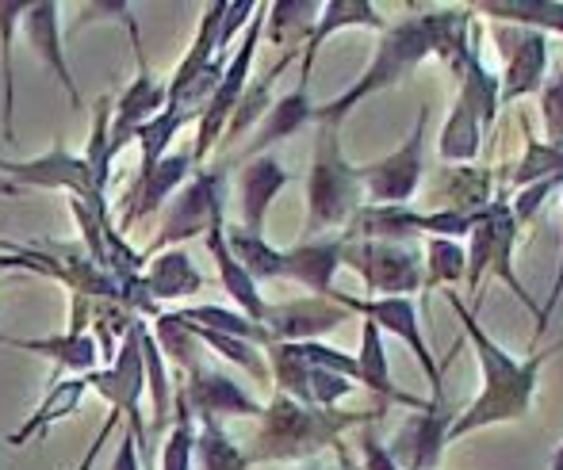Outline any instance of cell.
I'll list each match as a JSON object with an SVG mask.
<instances>
[{"label": "cell", "instance_id": "obj_22", "mask_svg": "<svg viewBox=\"0 0 563 470\" xmlns=\"http://www.w3.org/2000/svg\"><path fill=\"white\" fill-rule=\"evenodd\" d=\"M353 360H356V382L368 387L379 402L407 405V410H422L426 405V402H418V398H410L407 390L395 387L391 363H387V348H384V333L372 322H361V356H353Z\"/></svg>", "mask_w": 563, "mask_h": 470}, {"label": "cell", "instance_id": "obj_25", "mask_svg": "<svg viewBox=\"0 0 563 470\" xmlns=\"http://www.w3.org/2000/svg\"><path fill=\"white\" fill-rule=\"evenodd\" d=\"M85 322H89V299H77L74 302V329L66 333V337H46V340H20L27 352H38V356H51L58 368L66 371H89L92 363H97V337H89V329H85Z\"/></svg>", "mask_w": 563, "mask_h": 470}, {"label": "cell", "instance_id": "obj_53", "mask_svg": "<svg viewBox=\"0 0 563 470\" xmlns=\"http://www.w3.org/2000/svg\"><path fill=\"white\" fill-rule=\"evenodd\" d=\"M112 470H142L139 467V444H134V436H123V440H119Z\"/></svg>", "mask_w": 563, "mask_h": 470}, {"label": "cell", "instance_id": "obj_54", "mask_svg": "<svg viewBox=\"0 0 563 470\" xmlns=\"http://www.w3.org/2000/svg\"><path fill=\"white\" fill-rule=\"evenodd\" d=\"M338 456H341V470H361V467H356L353 459H349V456H345V451H341V448H338Z\"/></svg>", "mask_w": 563, "mask_h": 470}, {"label": "cell", "instance_id": "obj_15", "mask_svg": "<svg viewBox=\"0 0 563 470\" xmlns=\"http://www.w3.org/2000/svg\"><path fill=\"white\" fill-rule=\"evenodd\" d=\"M192 379L185 387V402L192 405L196 417H211V421H223V417H261L265 405H257L234 379L223 376V371L208 368V363L196 360Z\"/></svg>", "mask_w": 563, "mask_h": 470}, {"label": "cell", "instance_id": "obj_46", "mask_svg": "<svg viewBox=\"0 0 563 470\" xmlns=\"http://www.w3.org/2000/svg\"><path fill=\"white\" fill-rule=\"evenodd\" d=\"M139 345H142V363H146L150 394H154V413H157V421H165V413H169V379H165L162 352H157V340L150 337V329L142 322H139Z\"/></svg>", "mask_w": 563, "mask_h": 470}, {"label": "cell", "instance_id": "obj_2", "mask_svg": "<svg viewBox=\"0 0 563 470\" xmlns=\"http://www.w3.org/2000/svg\"><path fill=\"white\" fill-rule=\"evenodd\" d=\"M384 417V410L372 413H341L319 410V405H299L291 398L276 394L273 405L261 413V433L250 463H288V459H307L322 448H341V433L368 421Z\"/></svg>", "mask_w": 563, "mask_h": 470}, {"label": "cell", "instance_id": "obj_42", "mask_svg": "<svg viewBox=\"0 0 563 470\" xmlns=\"http://www.w3.org/2000/svg\"><path fill=\"white\" fill-rule=\"evenodd\" d=\"M192 463H196V413L185 402V394H180L177 421H173L169 440H165L162 451V470H192Z\"/></svg>", "mask_w": 563, "mask_h": 470}, {"label": "cell", "instance_id": "obj_34", "mask_svg": "<svg viewBox=\"0 0 563 470\" xmlns=\"http://www.w3.org/2000/svg\"><path fill=\"white\" fill-rule=\"evenodd\" d=\"M479 142H483V126H479V115L467 108L464 100L456 96L452 103L445 126H441V142H438V154L445 161H456V165H472L479 157Z\"/></svg>", "mask_w": 563, "mask_h": 470}, {"label": "cell", "instance_id": "obj_20", "mask_svg": "<svg viewBox=\"0 0 563 470\" xmlns=\"http://www.w3.org/2000/svg\"><path fill=\"white\" fill-rule=\"evenodd\" d=\"M284 184H288V169H284L273 154H261L245 165L242 177H238V195H242V230L261 234L268 206H273V199L280 195Z\"/></svg>", "mask_w": 563, "mask_h": 470}, {"label": "cell", "instance_id": "obj_56", "mask_svg": "<svg viewBox=\"0 0 563 470\" xmlns=\"http://www.w3.org/2000/svg\"><path fill=\"white\" fill-rule=\"evenodd\" d=\"M0 191H4V195H12L15 188H12V184H4V180H0Z\"/></svg>", "mask_w": 563, "mask_h": 470}, {"label": "cell", "instance_id": "obj_41", "mask_svg": "<svg viewBox=\"0 0 563 470\" xmlns=\"http://www.w3.org/2000/svg\"><path fill=\"white\" fill-rule=\"evenodd\" d=\"M467 268H464V283L472 294L483 291V280L490 276V257H495V222H490V203L475 214V226L467 234Z\"/></svg>", "mask_w": 563, "mask_h": 470}, {"label": "cell", "instance_id": "obj_39", "mask_svg": "<svg viewBox=\"0 0 563 470\" xmlns=\"http://www.w3.org/2000/svg\"><path fill=\"white\" fill-rule=\"evenodd\" d=\"M196 459H200L203 470H245L250 467L245 451L223 433V421H211V417H200V428H196Z\"/></svg>", "mask_w": 563, "mask_h": 470}, {"label": "cell", "instance_id": "obj_4", "mask_svg": "<svg viewBox=\"0 0 563 470\" xmlns=\"http://www.w3.org/2000/svg\"><path fill=\"white\" fill-rule=\"evenodd\" d=\"M356 206H364V191L356 184V165H349L341 154V126L319 123L307 177V234H330L345 226Z\"/></svg>", "mask_w": 563, "mask_h": 470}, {"label": "cell", "instance_id": "obj_29", "mask_svg": "<svg viewBox=\"0 0 563 470\" xmlns=\"http://www.w3.org/2000/svg\"><path fill=\"white\" fill-rule=\"evenodd\" d=\"M490 222H495V257H490V272H495L503 283H510V291L518 294V299L526 302V306L533 310V317H537V310H541V306H537V302L529 299V291L521 287L518 272H514V245H518V219H514L510 203H506L503 195L490 199Z\"/></svg>", "mask_w": 563, "mask_h": 470}, {"label": "cell", "instance_id": "obj_36", "mask_svg": "<svg viewBox=\"0 0 563 470\" xmlns=\"http://www.w3.org/2000/svg\"><path fill=\"white\" fill-rule=\"evenodd\" d=\"M89 390V379H66L58 382V387L46 394L43 410H35V417H27L20 425V433L12 436V448H23V444L31 440V436H46V428L54 425V421L69 417V413H77V405H81V394Z\"/></svg>", "mask_w": 563, "mask_h": 470}, {"label": "cell", "instance_id": "obj_3", "mask_svg": "<svg viewBox=\"0 0 563 470\" xmlns=\"http://www.w3.org/2000/svg\"><path fill=\"white\" fill-rule=\"evenodd\" d=\"M426 58H430V38H426L422 15H407V20L384 27V35H379L368 69H364V74L356 77V81L349 85L341 96H334L330 103H322V108H314V123L341 126L356 103H364L368 96L391 89V85L407 81V77L415 74Z\"/></svg>", "mask_w": 563, "mask_h": 470}, {"label": "cell", "instance_id": "obj_47", "mask_svg": "<svg viewBox=\"0 0 563 470\" xmlns=\"http://www.w3.org/2000/svg\"><path fill=\"white\" fill-rule=\"evenodd\" d=\"M541 123L544 142H563V66L541 85Z\"/></svg>", "mask_w": 563, "mask_h": 470}, {"label": "cell", "instance_id": "obj_33", "mask_svg": "<svg viewBox=\"0 0 563 470\" xmlns=\"http://www.w3.org/2000/svg\"><path fill=\"white\" fill-rule=\"evenodd\" d=\"M227 249L234 253L238 265L250 272L253 283L284 280V253L273 249L261 234H250V230H242V226H230L227 230Z\"/></svg>", "mask_w": 563, "mask_h": 470}, {"label": "cell", "instance_id": "obj_32", "mask_svg": "<svg viewBox=\"0 0 563 470\" xmlns=\"http://www.w3.org/2000/svg\"><path fill=\"white\" fill-rule=\"evenodd\" d=\"M319 8L314 0H280V4L265 8V31L276 46H299L307 43V35L314 31V20H319Z\"/></svg>", "mask_w": 563, "mask_h": 470}, {"label": "cell", "instance_id": "obj_16", "mask_svg": "<svg viewBox=\"0 0 563 470\" xmlns=\"http://www.w3.org/2000/svg\"><path fill=\"white\" fill-rule=\"evenodd\" d=\"M165 111V85L154 81V74H150L146 66V54L139 58V77H134V85L119 96L115 103V115L108 119V154H119L123 149V142H131L134 134H139V126H146L150 119H157Z\"/></svg>", "mask_w": 563, "mask_h": 470}, {"label": "cell", "instance_id": "obj_9", "mask_svg": "<svg viewBox=\"0 0 563 470\" xmlns=\"http://www.w3.org/2000/svg\"><path fill=\"white\" fill-rule=\"evenodd\" d=\"M0 172L23 180V184H38V188H66L74 191V199L89 203L97 214H104V188L97 184V172L85 157L66 154L62 146H54L46 157L38 161H4L0 157Z\"/></svg>", "mask_w": 563, "mask_h": 470}, {"label": "cell", "instance_id": "obj_10", "mask_svg": "<svg viewBox=\"0 0 563 470\" xmlns=\"http://www.w3.org/2000/svg\"><path fill=\"white\" fill-rule=\"evenodd\" d=\"M456 417V410H449V402H426L422 410H415L407 417V425L395 433L387 456L395 459L399 470H438L441 456H445V436L449 425Z\"/></svg>", "mask_w": 563, "mask_h": 470}, {"label": "cell", "instance_id": "obj_45", "mask_svg": "<svg viewBox=\"0 0 563 470\" xmlns=\"http://www.w3.org/2000/svg\"><path fill=\"white\" fill-rule=\"evenodd\" d=\"M177 322H180V317H177ZM188 333H192L196 340H203V345L216 348L223 360L238 363L242 371H250V376H257V379H268V363L261 360L257 345H250V340H238V337H223V333H211V329H196V325H188Z\"/></svg>", "mask_w": 563, "mask_h": 470}, {"label": "cell", "instance_id": "obj_38", "mask_svg": "<svg viewBox=\"0 0 563 470\" xmlns=\"http://www.w3.org/2000/svg\"><path fill=\"white\" fill-rule=\"evenodd\" d=\"M467 268V253L460 242H449V237H426V253H422V291H433V287H452L464 280Z\"/></svg>", "mask_w": 563, "mask_h": 470}, {"label": "cell", "instance_id": "obj_31", "mask_svg": "<svg viewBox=\"0 0 563 470\" xmlns=\"http://www.w3.org/2000/svg\"><path fill=\"white\" fill-rule=\"evenodd\" d=\"M456 85H460L456 96L479 115L483 131H490L498 119V108H503V103H498V74H490L487 61H483L479 54H472V58L464 61V69H460Z\"/></svg>", "mask_w": 563, "mask_h": 470}, {"label": "cell", "instance_id": "obj_24", "mask_svg": "<svg viewBox=\"0 0 563 470\" xmlns=\"http://www.w3.org/2000/svg\"><path fill=\"white\" fill-rule=\"evenodd\" d=\"M307 89H311V81H299L288 96L273 100V108L265 111V119H261L257 134H253V142H250L253 157H261L268 146L299 134L307 123H314V103H311V96H307Z\"/></svg>", "mask_w": 563, "mask_h": 470}, {"label": "cell", "instance_id": "obj_44", "mask_svg": "<svg viewBox=\"0 0 563 470\" xmlns=\"http://www.w3.org/2000/svg\"><path fill=\"white\" fill-rule=\"evenodd\" d=\"M27 4H0V54H4V134L8 142H15V123H12V108H15V74H12V31L20 27Z\"/></svg>", "mask_w": 563, "mask_h": 470}, {"label": "cell", "instance_id": "obj_5", "mask_svg": "<svg viewBox=\"0 0 563 470\" xmlns=\"http://www.w3.org/2000/svg\"><path fill=\"white\" fill-rule=\"evenodd\" d=\"M426 126H430V103H422L407 142L395 154L372 165H356V184L372 206H407L426 177Z\"/></svg>", "mask_w": 563, "mask_h": 470}, {"label": "cell", "instance_id": "obj_7", "mask_svg": "<svg viewBox=\"0 0 563 470\" xmlns=\"http://www.w3.org/2000/svg\"><path fill=\"white\" fill-rule=\"evenodd\" d=\"M330 302H338L341 310H349V314H361L364 322H372L379 333H391V337H399L402 345L410 348V352L418 356V363H422L426 379H430V394L433 402H445V376H441L438 368V356H433L430 340H426L422 333V322H418V306L410 299H356V294H345V291H330L327 294Z\"/></svg>", "mask_w": 563, "mask_h": 470}, {"label": "cell", "instance_id": "obj_8", "mask_svg": "<svg viewBox=\"0 0 563 470\" xmlns=\"http://www.w3.org/2000/svg\"><path fill=\"white\" fill-rule=\"evenodd\" d=\"M261 35H265V4H257V12H253L250 31H245L242 46H238L234 58L227 61L223 81H219L216 96L208 100V108L200 111V138H196V149H192V161L196 165H200L203 157H208L211 149H216L219 134L227 131L230 115H234L238 100H242L245 85H250V66H253V54H257Z\"/></svg>", "mask_w": 563, "mask_h": 470}, {"label": "cell", "instance_id": "obj_43", "mask_svg": "<svg viewBox=\"0 0 563 470\" xmlns=\"http://www.w3.org/2000/svg\"><path fill=\"white\" fill-rule=\"evenodd\" d=\"M185 123H188L185 115H177V111L165 108L157 119H150L146 126H139V134H134V138H139V146H142V169H139V180L146 177V172H154V165L165 157V146H169L173 134H177Z\"/></svg>", "mask_w": 563, "mask_h": 470}, {"label": "cell", "instance_id": "obj_23", "mask_svg": "<svg viewBox=\"0 0 563 470\" xmlns=\"http://www.w3.org/2000/svg\"><path fill=\"white\" fill-rule=\"evenodd\" d=\"M203 242H208V253L216 257V268H219V280H223L227 294L242 306V314L250 317L253 325H265V314H268V302L261 299L257 283L250 280V272H245L242 265L234 260V253L227 249V222H216V226L203 234Z\"/></svg>", "mask_w": 563, "mask_h": 470}, {"label": "cell", "instance_id": "obj_35", "mask_svg": "<svg viewBox=\"0 0 563 470\" xmlns=\"http://www.w3.org/2000/svg\"><path fill=\"white\" fill-rule=\"evenodd\" d=\"M296 54L299 51H288L280 61H276L268 74H261L253 85H245V92H242V100H238V108H234V115H230V123H227V138H242L245 131H250L253 123H261L265 119V111L273 108V85L280 81V74L284 69L296 61Z\"/></svg>", "mask_w": 563, "mask_h": 470}, {"label": "cell", "instance_id": "obj_17", "mask_svg": "<svg viewBox=\"0 0 563 470\" xmlns=\"http://www.w3.org/2000/svg\"><path fill=\"white\" fill-rule=\"evenodd\" d=\"M345 27H372V31H384V15L376 12V4L372 0H327V4L319 8V20H314V31L307 35L303 51H299V81H311L314 74V58H319V51L327 46L330 35H338V31Z\"/></svg>", "mask_w": 563, "mask_h": 470}, {"label": "cell", "instance_id": "obj_30", "mask_svg": "<svg viewBox=\"0 0 563 470\" xmlns=\"http://www.w3.org/2000/svg\"><path fill=\"white\" fill-rule=\"evenodd\" d=\"M142 287H146L150 299H185V294L203 291V272L185 253L173 249V253H162V257L146 268Z\"/></svg>", "mask_w": 563, "mask_h": 470}, {"label": "cell", "instance_id": "obj_6", "mask_svg": "<svg viewBox=\"0 0 563 470\" xmlns=\"http://www.w3.org/2000/svg\"><path fill=\"white\" fill-rule=\"evenodd\" d=\"M341 268H353L372 299H410L422 287V253L415 242H345Z\"/></svg>", "mask_w": 563, "mask_h": 470}, {"label": "cell", "instance_id": "obj_26", "mask_svg": "<svg viewBox=\"0 0 563 470\" xmlns=\"http://www.w3.org/2000/svg\"><path fill=\"white\" fill-rule=\"evenodd\" d=\"M472 15H487V20L510 23V27H529L541 35H563V0H479L467 4Z\"/></svg>", "mask_w": 563, "mask_h": 470}, {"label": "cell", "instance_id": "obj_21", "mask_svg": "<svg viewBox=\"0 0 563 470\" xmlns=\"http://www.w3.org/2000/svg\"><path fill=\"white\" fill-rule=\"evenodd\" d=\"M426 38H430V58H441L460 77L464 61L475 54L472 46V8H438V12H422Z\"/></svg>", "mask_w": 563, "mask_h": 470}, {"label": "cell", "instance_id": "obj_28", "mask_svg": "<svg viewBox=\"0 0 563 470\" xmlns=\"http://www.w3.org/2000/svg\"><path fill=\"white\" fill-rule=\"evenodd\" d=\"M438 180L449 188V206H441V211L464 214V219H475L495 199V191H490L495 177L483 165H452V169H441Z\"/></svg>", "mask_w": 563, "mask_h": 470}, {"label": "cell", "instance_id": "obj_14", "mask_svg": "<svg viewBox=\"0 0 563 470\" xmlns=\"http://www.w3.org/2000/svg\"><path fill=\"white\" fill-rule=\"evenodd\" d=\"M349 322V310H341L330 299H296L268 306L265 333L273 345H303V340H319L322 333L338 329Z\"/></svg>", "mask_w": 563, "mask_h": 470}, {"label": "cell", "instance_id": "obj_49", "mask_svg": "<svg viewBox=\"0 0 563 470\" xmlns=\"http://www.w3.org/2000/svg\"><path fill=\"white\" fill-rule=\"evenodd\" d=\"M560 299H563V245H560V268H556V280H552V291H549V299H544V306H541V314H537V329H533V352L541 348V337L549 333V322H552V314H556V306H560Z\"/></svg>", "mask_w": 563, "mask_h": 470}, {"label": "cell", "instance_id": "obj_57", "mask_svg": "<svg viewBox=\"0 0 563 470\" xmlns=\"http://www.w3.org/2000/svg\"><path fill=\"white\" fill-rule=\"evenodd\" d=\"M0 340H4V333H0Z\"/></svg>", "mask_w": 563, "mask_h": 470}, {"label": "cell", "instance_id": "obj_18", "mask_svg": "<svg viewBox=\"0 0 563 470\" xmlns=\"http://www.w3.org/2000/svg\"><path fill=\"white\" fill-rule=\"evenodd\" d=\"M341 249H345V237L341 234L311 237V242L296 245V249L284 253V280L311 287L314 299H327V294L334 291V272L341 268Z\"/></svg>", "mask_w": 563, "mask_h": 470}, {"label": "cell", "instance_id": "obj_37", "mask_svg": "<svg viewBox=\"0 0 563 470\" xmlns=\"http://www.w3.org/2000/svg\"><path fill=\"white\" fill-rule=\"evenodd\" d=\"M185 325H196V329H211V333H223V337H238V340H250V345H273L265 333V325H253L245 314L238 310H223V306H192V310H180Z\"/></svg>", "mask_w": 563, "mask_h": 470}, {"label": "cell", "instance_id": "obj_55", "mask_svg": "<svg viewBox=\"0 0 563 470\" xmlns=\"http://www.w3.org/2000/svg\"><path fill=\"white\" fill-rule=\"evenodd\" d=\"M552 470H563V444L556 448V456H552Z\"/></svg>", "mask_w": 563, "mask_h": 470}, {"label": "cell", "instance_id": "obj_50", "mask_svg": "<svg viewBox=\"0 0 563 470\" xmlns=\"http://www.w3.org/2000/svg\"><path fill=\"white\" fill-rule=\"evenodd\" d=\"M253 12H257V4H253V0H238V4H227L223 23H219V54H223V46L230 43V35H234L242 23L253 20Z\"/></svg>", "mask_w": 563, "mask_h": 470}, {"label": "cell", "instance_id": "obj_1", "mask_svg": "<svg viewBox=\"0 0 563 470\" xmlns=\"http://www.w3.org/2000/svg\"><path fill=\"white\" fill-rule=\"evenodd\" d=\"M449 306L456 310L460 325H464L467 345L475 348V360H479V376H483V390L475 394V402L467 410H460L449 425L445 444H456L464 436L479 433V428L490 425H510V421L529 417L533 410V394H537V379H541V368L552 352H533L529 360H514L495 337L479 325L475 310L460 299L456 291H449Z\"/></svg>", "mask_w": 563, "mask_h": 470}, {"label": "cell", "instance_id": "obj_40", "mask_svg": "<svg viewBox=\"0 0 563 470\" xmlns=\"http://www.w3.org/2000/svg\"><path fill=\"white\" fill-rule=\"evenodd\" d=\"M541 180H563V142H541L529 134L526 138V157L514 169L510 184L514 191L541 184Z\"/></svg>", "mask_w": 563, "mask_h": 470}, {"label": "cell", "instance_id": "obj_27", "mask_svg": "<svg viewBox=\"0 0 563 470\" xmlns=\"http://www.w3.org/2000/svg\"><path fill=\"white\" fill-rule=\"evenodd\" d=\"M196 169V161H192V154H169V157H162V161L154 165V172H146V177L139 180V188H134V206L126 211V222H134V219H146V214H154L157 206L169 199V191L177 188V184H185V177ZM123 222V226H126Z\"/></svg>", "mask_w": 563, "mask_h": 470}, {"label": "cell", "instance_id": "obj_13", "mask_svg": "<svg viewBox=\"0 0 563 470\" xmlns=\"http://www.w3.org/2000/svg\"><path fill=\"white\" fill-rule=\"evenodd\" d=\"M89 387H97L100 398H108L112 402V413H119L126 421H131L134 428V444L142 440V421H139V398H142V387H146V363H142V345H139V322L131 325V329L123 333V345H119V356L115 363L108 371H92Z\"/></svg>", "mask_w": 563, "mask_h": 470}, {"label": "cell", "instance_id": "obj_12", "mask_svg": "<svg viewBox=\"0 0 563 470\" xmlns=\"http://www.w3.org/2000/svg\"><path fill=\"white\" fill-rule=\"evenodd\" d=\"M503 74H498V103H518L521 96L541 92L549 81V35L529 27H510L503 35Z\"/></svg>", "mask_w": 563, "mask_h": 470}, {"label": "cell", "instance_id": "obj_19", "mask_svg": "<svg viewBox=\"0 0 563 470\" xmlns=\"http://www.w3.org/2000/svg\"><path fill=\"white\" fill-rule=\"evenodd\" d=\"M20 23H23V31H27L31 51H35L38 58L46 61V69H51V74L58 77L62 85H66L69 103H74V108H81V89H77L74 74H69L66 51H62L58 4H51V0H43V4H27V12H23V20H20Z\"/></svg>", "mask_w": 563, "mask_h": 470}, {"label": "cell", "instance_id": "obj_11", "mask_svg": "<svg viewBox=\"0 0 563 470\" xmlns=\"http://www.w3.org/2000/svg\"><path fill=\"white\" fill-rule=\"evenodd\" d=\"M223 184H227L223 172H196L192 184L177 195V203H173V211H169V222H165L162 237L150 245V253L165 249V245L188 242V237H200V234H208L216 222H223Z\"/></svg>", "mask_w": 563, "mask_h": 470}, {"label": "cell", "instance_id": "obj_52", "mask_svg": "<svg viewBox=\"0 0 563 470\" xmlns=\"http://www.w3.org/2000/svg\"><path fill=\"white\" fill-rule=\"evenodd\" d=\"M115 428H119V413H112V417L104 421V428H100V436H97V440L89 444V451H85V459H81V463H77V470H92V467H97L100 451H104V440H108V436L115 433Z\"/></svg>", "mask_w": 563, "mask_h": 470}, {"label": "cell", "instance_id": "obj_51", "mask_svg": "<svg viewBox=\"0 0 563 470\" xmlns=\"http://www.w3.org/2000/svg\"><path fill=\"white\" fill-rule=\"evenodd\" d=\"M361 470H399L376 433H361Z\"/></svg>", "mask_w": 563, "mask_h": 470}, {"label": "cell", "instance_id": "obj_48", "mask_svg": "<svg viewBox=\"0 0 563 470\" xmlns=\"http://www.w3.org/2000/svg\"><path fill=\"white\" fill-rule=\"evenodd\" d=\"M552 191H563V180H541V184H529V188H521L518 195H514L510 211H514V219H518V226H526V222L533 219L544 203H549Z\"/></svg>", "mask_w": 563, "mask_h": 470}]
</instances>
